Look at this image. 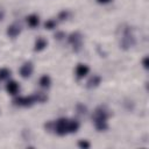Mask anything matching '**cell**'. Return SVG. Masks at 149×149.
Returning <instances> with one entry per match:
<instances>
[{"label": "cell", "mask_w": 149, "mask_h": 149, "mask_svg": "<svg viewBox=\"0 0 149 149\" xmlns=\"http://www.w3.org/2000/svg\"><path fill=\"white\" fill-rule=\"evenodd\" d=\"M68 125H69V119L61 118V119H58V120L54 123V130L56 132V134L63 136V135H65V134L69 133V130H68Z\"/></svg>", "instance_id": "3957f363"}, {"label": "cell", "mask_w": 149, "mask_h": 149, "mask_svg": "<svg viewBox=\"0 0 149 149\" xmlns=\"http://www.w3.org/2000/svg\"><path fill=\"white\" fill-rule=\"evenodd\" d=\"M88 71H90V69L86 64H78L76 68V76L78 78H84L88 73Z\"/></svg>", "instance_id": "ba28073f"}, {"label": "cell", "mask_w": 149, "mask_h": 149, "mask_svg": "<svg viewBox=\"0 0 149 149\" xmlns=\"http://www.w3.org/2000/svg\"><path fill=\"white\" fill-rule=\"evenodd\" d=\"M90 142L87 141V140H80L79 142H78V147H80V148H83V149H87V148H90Z\"/></svg>", "instance_id": "ac0fdd59"}, {"label": "cell", "mask_w": 149, "mask_h": 149, "mask_svg": "<svg viewBox=\"0 0 149 149\" xmlns=\"http://www.w3.org/2000/svg\"><path fill=\"white\" fill-rule=\"evenodd\" d=\"M6 91H7L9 94L15 95V94H17V92L20 91V86H19V84H17L16 81L9 80V81L7 83V85H6Z\"/></svg>", "instance_id": "52a82bcc"}, {"label": "cell", "mask_w": 149, "mask_h": 149, "mask_svg": "<svg viewBox=\"0 0 149 149\" xmlns=\"http://www.w3.org/2000/svg\"><path fill=\"white\" fill-rule=\"evenodd\" d=\"M79 128V122L77 120H70L69 119V125H68V130L69 133H76Z\"/></svg>", "instance_id": "4fadbf2b"}, {"label": "cell", "mask_w": 149, "mask_h": 149, "mask_svg": "<svg viewBox=\"0 0 149 149\" xmlns=\"http://www.w3.org/2000/svg\"><path fill=\"white\" fill-rule=\"evenodd\" d=\"M68 15H69V13L65 12V10H63V12H61V13L58 14V19H59V20H65V19L68 17Z\"/></svg>", "instance_id": "d6986e66"}, {"label": "cell", "mask_w": 149, "mask_h": 149, "mask_svg": "<svg viewBox=\"0 0 149 149\" xmlns=\"http://www.w3.org/2000/svg\"><path fill=\"white\" fill-rule=\"evenodd\" d=\"M34 97H35L36 102H44V101L47 100V95H45L44 93H42V92H37V93H35Z\"/></svg>", "instance_id": "2e32d148"}, {"label": "cell", "mask_w": 149, "mask_h": 149, "mask_svg": "<svg viewBox=\"0 0 149 149\" xmlns=\"http://www.w3.org/2000/svg\"><path fill=\"white\" fill-rule=\"evenodd\" d=\"M92 119L94 121V126L98 130H106L108 128L107 125V119H108V113L105 108L102 107H97L93 112Z\"/></svg>", "instance_id": "6da1fadb"}, {"label": "cell", "mask_w": 149, "mask_h": 149, "mask_svg": "<svg viewBox=\"0 0 149 149\" xmlns=\"http://www.w3.org/2000/svg\"><path fill=\"white\" fill-rule=\"evenodd\" d=\"M38 84L42 86V87H49L50 86V84H51V79H50V77L48 76V74H43L41 78H40V80H38Z\"/></svg>", "instance_id": "5bb4252c"}, {"label": "cell", "mask_w": 149, "mask_h": 149, "mask_svg": "<svg viewBox=\"0 0 149 149\" xmlns=\"http://www.w3.org/2000/svg\"><path fill=\"white\" fill-rule=\"evenodd\" d=\"M34 102H36L34 94H33V95H28V97H17V98L14 99V105H16V106L29 107V106H31Z\"/></svg>", "instance_id": "277c9868"}, {"label": "cell", "mask_w": 149, "mask_h": 149, "mask_svg": "<svg viewBox=\"0 0 149 149\" xmlns=\"http://www.w3.org/2000/svg\"><path fill=\"white\" fill-rule=\"evenodd\" d=\"M47 47V41L43 37H38L35 41V51H41Z\"/></svg>", "instance_id": "7c38bea8"}, {"label": "cell", "mask_w": 149, "mask_h": 149, "mask_svg": "<svg viewBox=\"0 0 149 149\" xmlns=\"http://www.w3.org/2000/svg\"><path fill=\"white\" fill-rule=\"evenodd\" d=\"M10 76V70L7 68H1L0 69V80H5Z\"/></svg>", "instance_id": "9a60e30c"}, {"label": "cell", "mask_w": 149, "mask_h": 149, "mask_svg": "<svg viewBox=\"0 0 149 149\" xmlns=\"http://www.w3.org/2000/svg\"><path fill=\"white\" fill-rule=\"evenodd\" d=\"M56 26H57V22H56V20H54V19H49V20L45 21V23H44V27H45L47 29H54V28H56Z\"/></svg>", "instance_id": "e0dca14e"}, {"label": "cell", "mask_w": 149, "mask_h": 149, "mask_svg": "<svg viewBox=\"0 0 149 149\" xmlns=\"http://www.w3.org/2000/svg\"><path fill=\"white\" fill-rule=\"evenodd\" d=\"M3 16H5V13H3V10H2V9H0V21L3 19Z\"/></svg>", "instance_id": "603a6c76"}, {"label": "cell", "mask_w": 149, "mask_h": 149, "mask_svg": "<svg viewBox=\"0 0 149 149\" xmlns=\"http://www.w3.org/2000/svg\"><path fill=\"white\" fill-rule=\"evenodd\" d=\"M61 36H64V34H63V33H58V34H57V35H55V37H57V38H58V40H61V38H62V37H61Z\"/></svg>", "instance_id": "7402d4cb"}, {"label": "cell", "mask_w": 149, "mask_h": 149, "mask_svg": "<svg viewBox=\"0 0 149 149\" xmlns=\"http://www.w3.org/2000/svg\"><path fill=\"white\" fill-rule=\"evenodd\" d=\"M20 33H21V28L17 24H10L7 28V35L9 37H16Z\"/></svg>", "instance_id": "9c48e42d"}, {"label": "cell", "mask_w": 149, "mask_h": 149, "mask_svg": "<svg viewBox=\"0 0 149 149\" xmlns=\"http://www.w3.org/2000/svg\"><path fill=\"white\" fill-rule=\"evenodd\" d=\"M33 63L31 62H26L21 68H20V74L22 78H29L33 73Z\"/></svg>", "instance_id": "8992f818"}, {"label": "cell", "mask_w": 149, "mask_h": 149, "mask_svg": "<svg viewBox=\"0 0 149 149\" xmlns=\"http://www.w3.org/2000/svg\"><path fill=\"white\" fill-rule=\"evenodd\" d=\"M134 43H135V40H134L133 34L130 33V29L125 28L122 36H121V40H120V45L123 49H128V48H132L134 45Z\"/></svg>", "instance_id": "7a4b0ae2"}, {"label": "cell", "mask_w": 149, "mask_h": 149, "mask_svg": "<svg viewBox=\"0 0 149 149\" xmlns=\"http://www.w3.org/2000/svg\"><path fill=\"white\" fill-rule=\"evenodd\" d=\"M27 23H28L29 27L35 28V27L38 26V23H40V19H38V16H37L36 14H30L29 16H27Z\"/></svg>", "instance_id": "8fae6325"}, {"label": "cell", "mask_w": 149, "mask_h": 149, "mask_svg": "<svg viewBox=\"0 0 149 149\" xmlns=\"http://www.w3.org/2000/svg\"><path fill=\"white\" fill-rule=\"evenodd\" d=\"M100 81H101V78H100L98 74H93V76L87 80L86 86H87L88 88H93V87H97V86L100 84Z\"/></svg>", "instance_id": "30bf717a"}, {"label": "cell", "mask_w": 149, "mask_h": 149, "mask_svg": "<svg viewBox=\"0 0 149 149\" xmlns=\"http://www.w3.org/2000/svg\"><path fill=\"white\" fill-rule=\"evenodd\" d=\"M69 42H70V44L73 47V49L76 50V51H79V49L81 48V45H83V37H81V35L79 34V33H72L70 36H69Z\"/></svg>", "instance_id": "5b68a950"}, {"label": "cell", "mask_w": 149, "mask_h": 149, "mask_svg": "<svg viewBox=\"0 0 149 149\" xmlns=\"http://www.w3.org/2000/svg\"><path fill=\"white\" fill-rule=\"evenodd\" d=\"M99 3H108V2H111L112 0H97Z\"/></svg>", "instance_id": "44dd1931"}, {"label": "cell", "mask_w": 149, "mask_h": 149, "mask_svg": "<svg viewBox=\"0 0 149 149\" xmlns=\"http://www.w3.org/2000/svg\"><path fill=\"white\" fill-rule=\"evenodd\" d=\"M142 64H143L144 69H147V68H148V57H144V58H143V61H142Z\"/></svg>", "instance_id": "ffe728a7"}]
</instances>
